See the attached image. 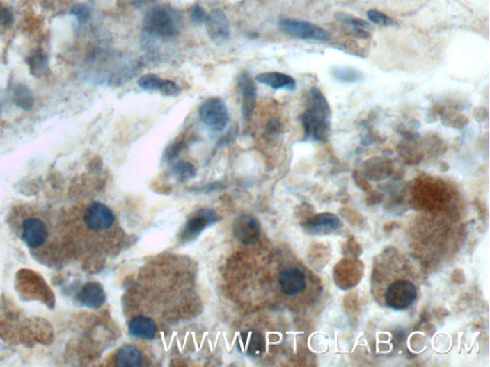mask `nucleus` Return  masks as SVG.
<instances>
[{"instance_id": "f257e3e1", "label": "nucleus", "mask_w": 490, "mask_h": 367, "mask_svg": "<svg viewBox=\"0 0 490 367\" xmlns=\"http://www.w3.org/2000/svg\"><path fill=\"white\" fill-rule=\"evenodd\" d=\"M14 223L20 239L33 252H48L49 247L56 243L54 222L45 211L35 210L32 206L23 208L22 211L15 214Z\"/></svg>"}, {"instance_id": "f03ea898", "label": "nucleus", "mask_w": 490, "mask_h": 367, "mask_svg": "<svg viewBox=\"0 0 490 367\" xmlns=\"http://www.w3.org/2000/svg\"><path fill=\"white\" fill-rule=\"evenodd\" d=\"M331 106L328 99L318 88L308 92V106L301 116L306 140L320 142L329 137L331 131Z\"/></svg>"}, {"instance_id": "7ed1b4c3", "label": "nucleus", "mask_w": 490, "mask_h": 367, "mask_svg": "<svg viewBox=\"0 0 490 367\" xmlns=\"http://www.w3.org/2000/svg\"><path fill=\"white\" fill-rule=\"evenodd\" d=\"M180 17L171 8L153 7L144 17V30L152 37H175L180 32Z\"/></svg>"}, {"instance_id": "20e7f679", "label": "nucleus", "mask_w": 490, "mask_h": 367, "mask_svg": "<svg viewBox=\"0 0 490 367\" xmlns=\"http://www.w3.org/2000/svg\"><path fill=\"white\" fill-rule=\"evenodd\" d=\"M279 26L285 34L299 40H310L315 42H328L331 40V34L325 29L313 23L303 22V20L283 19L279 22Z\"/></svg>"}, {"instance_id": "39448f33", "label": "nucleus", "mask_w": 490, "mask_h": 367, "mask_svg": "<svg viewBox=\"0 0 490 367\" xmlns=\"http://www.w3.org/2000/svg\"><path fill=\"white\" fill-rule=\"evenodd\" d=\"M417 288L407 280H397L387 288L385 302L394 310H405L417 298Z\"/></svg>"}, {"instance_id": "423d86ee", "label": "nucleus", "mask_w": 490, "mask_h": 367, "mask_svg": "<svg viewBox=\"0 0 490 367\" xmlns=\"http://www.w3.org/2000/svg\"><path fill=\"white\" fill-rule=\"evenodd\" d=\"M199 116L207 127L216 131L226 129L229 120L226 104L219 98L206 99L199 108Z\"/></svg>"}, {"instance_id": "0eeeda50", "label": "nucleus", "mask_w": 490, "mask_h": 367, "mask_svg": "<svg viewBox=\"0 0 490 367\" xmlns=\"http://www.w3.org/2000/svg\"><path fill=\"white\" fill-rule=\"evenodd\" d=\"M114 220L113 211L103 203L92 202L84 211V225L91 231H106L113 225Z\"/></svg>"}, {"instance_id": "6e6552de", "label": "nucleus", "mask_w": 490, "mask_h": 367, "mask_svg": "<svg viewBox=\"0 0 490 367\" xmlns=\"http://www.w3.org/2000/svg\"><path fill=\"white\" fill-rule=\"evenodd\" d=\"M233 236L239 243L253 246L259 241L260 236V225L251 214H244L239 216L234 221Z\"/></svg>"}, {"instance_id": "1a4fd4ad", "label": "nucleus", "mask_w": 490, "mask_h": 367, "mask_svg": "<svg viewBox=\"0 0 490 367\" xmlns=\"http://www.w3.org/2000/svg\"><path fill=\"white\" fill-rule=\"evenodd\" d=\"M207 34L212 42L216 44H221L228 40L230 35V27L226 15L219 10L212 12L207 15L206 19Z\"/></svg>"}, {"instance_id": "9d476101", "label": "nucleus", "mask_w": 490, "mask_h": 367, "mask_svg": "<svg viewBox=\"0 0 490 367\" xmlns=\"http://www.w3.org/2000/svg\"><path fill=\"white\" fill-rule=\"evenodd\" d=\"M236 346L239 353L245 356L258 357L265 350V340L258 331L247 330L237 336Z\"/></svg>"}, {"instance_id": "9b49d317", "label": "nucleus", "mask_w": 490, "mask_h": 367, "mask_svg": "<svg viewBox=\"0 0 490 367\" xmlns=\"http://www.w3.org/2000/svg\"><path fill=\"white\" fill-rule=\"evenodd\" d=\"M340 219L333 213H319L308 219L303 223V228L308 234L324 236L336 231L340 227Z\"/></svg>"}, {"instance_id": "f8f14e48", "label": "nucleus", "mask_w": 490, "mask_h": 367, "mask_svg": "<svg viewBox=\"0 0 490 367\" xmlns=\"http://www.w3.org/2000/svg\"><path fill=\"white\" fill-rule=\"evenodd\" d=\"M279 285L283 294L297 295L306 289V275L298 268H287L280 274Z\"/></svg>"}, {"instance_id": "ddd939ff", "label": "nucleus", "mask_w": 490, "mask_h": 367, "mask_svg": "<svg viewBox=\"0 0 490 367\" xmlns=\"http://www.w3.org/2000/svg\"><path fill=\"white\" fill-rule=\"evenodd\" d=\"M239 88L242 95V112L244 119L249 122L254 113L257 101L256 84L247 74H244L239 78Z\"/></svg>"}, {"instance_id": "4468645a", "label": "nucleus", "mask_w": 490, "mask_h": 367, "mask_svg": "<svg viewBox=\"0 0 490 367\" xmlns=\"http://www.w3.org/2000/svg\"><path fill=\"white\" fill-rule=\"evenodd\" d=\"M218 220V215L210 209H203L198 211L196 215L190 219L186 224L184 236L195 237L198 236L206 227L211 225Z\"/></svg>"}, {"instance_id": "2eb2a0df", "label": "nucleus", "mask_w": 490, "mask_h": 367, "mask_svg": "<svg viewBox=\"0 0 490 367\" xmlns=\"http://www.w3.org/2000/svg\"><path fill=\"white\" fill-rule=\"evenodd\" d=\"M258 83L264 84L268 88L280 90L285 89L287 91H294L296 89V81L292 76L287 74L280 72H264L256 76Z\"/></svg>"}, {"instance_id": "dca6fc26", "label": "nucleus", "mask_w": 490, "mask_h": 367, "mask_svg": "<svg viewBox=\"0 0 490 367\" xmlns=\"http://www.w3.org/2000/svg\"><path fill=\"white\" fill-rule=\"evenodd\" d=\"M129 332L135 338L152 340L157 334V325L152 318L145 317V316H137L130 320Z\"/></svg>"}, {"instance_id": "f3484780", "label": "nucleus", "mask_w": 490, "mask_h": 367, "mask_svg": "<svg viewBox=\"0 0 490 367\" xmlns=\"http://www.w3.org/2000/svg\"><path fill=\"white\" fill-rule=\"evenodd\" d=\"M81 304L91 308H99L106 302L104 288L97 282L86 283L79 294Z\"/></svg>"}, {"instance_id": "a211bd4d", "label": "nucleus", "mask_w": 490, "mask_h": 367, "mask_svg": "<svg viewBox=\"0 0 490 367\" xmlns=\"http://www.w3.org/2000/svg\"><path fill=\"white\" fill-rule=\"evenodd\" d=\"M115 364L122 367H137L142 364L141 351L136 346L126 344L117 351Z\"/></svg>"}, {"instance_id": "6ab92c4d", "label": "nucleus", "mask_w": 490, "mask_h": 367, "mask_svg": "<svg viewBox=\"0 0 490 367\" xmlns=\"http://www.w3.org/2000/svg\"><path fill=\"white\" fill-rule=\"evenodd\" d=\"M336 20L345 24L349 25L356 35L360 38H367L369 37V34L366 32V30L371 29V25L370 23L365 22V20L359 19V17H354V15H349L348 13L338 12L335 13L334 15Z\"/></svg>"}, {"instance_id": "aec40b11", "label": "nucleus", "mask_w": 490, "mask_h": 367, "mask_svg": "<svg viewBox=\"0 0 490 367\" xmlns=\"http://www.w3.org/2000/svg\"><path fill=\"white\" fill-rule=\"evenodd\" d=\"M331 75L336 81L343 83H358L363 79V74L359 70L348 66H335L331 68Z\"/></svg>"}, {"instance_id": "412c9836", "label": "nucleus", "mask_w": 490, "mask_h": 367, "mask_svg": "<svg viewBox=\"0 0 490 367\" xmlns=\"http://www.w3.org/2000/svg\"><path fill=\"white\" fill-rule=\"evenodd\" d=\"M13 101L20 108L29 111L34 104L32 92L24 84H17L12 91Z\"/></svg>"}, {"instance_id": "4be33fe9", "label": "nucleus", "mask_w": 490, "mask_h": 367, "mask_svg": "<svg viewBox=\"0 0 490 367\" xmlns=\"http://www.w3.org/2000/svg\"><path fill=\"white\" fill-rule=\"evenodd\" d=\"M165 80L155 74H145L138 80V86L145 91H159L164 84Z\"/></svg>"}, {"instance_id": "5701e85b", "label": "nucleus", "mask_w": 490, "mask_h": 367, "mask_svg": "<svg viewBox=\"0 0 490 367\" xmlns=\"http://www.w3.org/2000/svg\"><path fill=\"white\" fill-rule=\"evenodd\" d=\"M173 174L177 177V179L183 182L193 178L196 175V168L191 163L181 161L176 163L173 168Z\"/></svg>"}, {"instance_id": "b1692460", "label": "nucleus", "mask_w": 490, "mask_h": 367, "mask_svg": "<svg viewBox=\"0 0 490 367\" xmlns=\"http://www.w3.org/2000/svg\"><path fill=\"white\" fill-rule=\"evenodd\" d=\"M367 17L370 22L374 23V24L379 25V26H390V25L395 24L394 20L388 17L387 15L377 11V10H369V11L367 12Z\"/></svg>"}, {"instance_id": "393cba45", "label": "nucleus", "mask_w": 490, "mask_h": 367, "mask_svg": "<svg viewBox=\"0 0 490 367\" xmlns=\"http://www.w3.org/2000/svg\"><path fill=\"white\" fill-rule=\"evenodd\" d=\"M30 65V70H32V73L35 72H42L45 70L46 66V57L42 53L38 52L33 55L30 58L29 61H28Z\"/></svg>"}, {"instance_id": "a878e982", "label": "nucleus", "mask_w": 490, "mask_h": 367, "mask_svg": "<svg viewBox=\"0 0 490 367\" xmlns=\"http://www.w3.org/2000/svg\"><path fill=\"white\" fill-rule=\"evenodd\" d=\"M13 22V13L9 7L0 2V31L10 27Z\"/></svg>"}, {"instance_id": "bb28decb", "label": "nucleus", "mask_w": 490, "mask_h": 367, "mask_svg": "<svg viewBox=\"0 0 490 367\" xmlns=\"http://www.w3.org/2000/svg\"><path fill=\"white\" fill-rule=\"evenodd\" d=\"M160 93L164 96L175 97L180 95V88H178L177 84H176L175 81L165 80L164 84H163L162 88H161Z\"/></svg>"}, {"instance_id": "cd10ccee", "label": "nucleus", "mask_w": 490, "mask_h": 367, "mask_svg": "<svg viewBox=\"0 0 490 367\" xmlns=\"http://www.w3.org/2000/svg\"><path fill=\"white\" fill-rule=\"evenodd\" d=\"M72 13L80 22H86L89 19V15H90L88 8L84 6V5H77V6L73 8Z\"/></svg>"}, {"instance_id": "c85d7f7f", "label": "nucleus", "mask_w": 490, "mask_h": 367, "mask_svg": "<svg viewBox=\"0 0 490 367\" xmlns=\"http://www.w3.org/2000/svg\"><path fill=\"white\" fill-rule=\"evenodd\" d=\"M191 17L193 22L203 23V22H205L207 15L206 13L204 12L203 8L196 5V6L193 7V10H191Z\"/></svg>"}, {"instance_id": "c756f323", "label": "nucleus", "mask_w": 490, "mask_h": 367, "mask_svg": "<svg viewBox=\"0 0 490 367\" xmlns=\"http://www.w3.org/2000/svg\"><path fill=\"white\" fill-rule=\"evenodd\" d=\"M181 142H175V144H173L172 145H170V147H168L167 150H166L165 152V157L166 159L171 161L173 159H175L176 156H177L178 153L180 152L181 150Z\"/></svg>"}]
</instances>
